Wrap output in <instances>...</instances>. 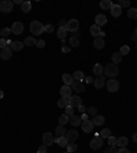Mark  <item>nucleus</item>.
I'll use <instances>...</instances> for the list:
<instances>
[{"label": "nucleus", "mask_w": 137, "mask_h": 153, "mask_svg": "<svg viewBox=\"0 0 137 153\" xmlns=\"http://www.w3.org/2000/svg\"><path fill=\"white\" fill-rule=\"evenodd\" d=\"M11 56H13V51H11V48H8V47L3 48L1 52H0V58L3 59V60H8Z\"/></svg>", "instance_id": "9b49d317"}, {"label": "nucleus", "mask_w": 137, "mask_h": 153, "mask_svg": "<svg viewBox=\"0 0 137 153\" xmlns=\"http://www.w3.org/2000/svg\"><path fill=\"white\" fill-rule=\"evenodd\" d=\"M14 8V3L11 0H3V1H0V11L1 13H10V11H13Z\"/></svg>", "instance_id": "7ed1b4c3"}, {"label": "nucleus", "mask_w": 137, "mask_h": 153, "mask_svg": "<svg viewBox=\"0 0 137 153\" xmlns=\"http://www.w3.org/2000/svg\"><path fill=\"white\" fill-rule=\"evenodd\" d=\"M67 100H68V105L73 107V108H78L82 104V100L80 99L78 96H71V97H68Z\"/></svg>", "instance_id": "6e6552de"}, {"label": "nucleus", "mask_w": 137, "mask_h": 153, "mask_svg": "<svg viewBox=\"0 0 137 153\" xmlns=\"http://www.w3.org/2000/svg\"><path fill=\"white\" fill-rule=\"evenodd\" d=\"M0 34H1V38L7 40V38L10 37V34H11V27H4V29H1Z\"/></svg>", "instance_id": "473e14b6"}, {"label": "nucleus", "mask_w": 137, "mask_h": 153, "mask_svg": "<svg viewBox=\"0 0 137 153\" xmlns=\"http://www.w3.org/2000/svg\"><path fill=\"white\" fill-rule=\"evenodd\" d=\"M118 66L114 63H108V64H106L104 66V75L106 76H110L111 79H114V76L118 75Z\"/></svg>", "instance_id": "f257e3e1"}, {"label": "nucleus", "mask_w": 137, "mask_h": 153, "mask_svg": "<svg viewBox=\"0 0 137 153\" xmlns=\"http://www.w3.org/2000/svg\"><path fill=\"white\" fill-rule=\"evenodd\" d=\"M73 78H74V81H80V82H82L84 79H85V74L82 71H75L73 74Z\"/></svg>", "instance_id": "c85d7f7f"}, {"label": "nucleus", "mask_w": 137, "mask_h": 153, "mask_svg": "<svg viewBox=\"0 0 137 153\" xmlns=\"http://www.w3.org/2000/svg\"><path fill=\"white\" fill-rule=\"evenodd\" d=\"M4 97V92L3 90H0V99H3Z\"/></svg>", "instance_id": "e2e57ef3"}, {"label": "nucleus", "mask_w": 137, "mask_h": 153, "mask_svg": "<svg viewBox=\"0 0 137 153\" xmlns=\"http://www.w3.org/2000/svg\"><path fill=\"white\" fill-rule=\"evenodd\" d=\"M62 51H63L64 54H67V52H70V47H66V45H63V48H62Z\"/></svg>", "instance_id": "6e6d98bb"}, {"label": "nucleus", "mask_w": 137, "mask_h": 153, "mask_svg": "<svg viewBox=\"0 0 137 153\" xmlns=\"http://www.w3.org/2000/svg\"><path fill=\"white\" fill-rule=\"evenodd\" d=\"M128 17L130 19H137V8H129Z\"/></svg>", "instance_id": "c9c22d12"}, {"label": "nucleus", "mask_w": 137, "mask_h": 153, "mask_svg": "<svg viewBox=\"0 0 137 153\" xmlns=\"http://www.w3.org/2000/svg\"><path fill=\"white\" fill-rule=\"evenodd\" d=\"M14 3H15V4H22L23 1H22V0H15V1H14Z\"/></svg>", "instance_id": "bf43d9fd"}, {"label": "nucleus", "mask_w": 137, "mask_h": 153, "mask_svg": "<svg viewBox=\"0 0 137 153\" xmlns=\"http://www.w3.org/2000/svg\"><path fill=\"white\" fill-rule=\"evenodd\" d=\"M95 22H96V25L100 27V26H103V25H106L107 23V18H106V15H103V14H97L95 17Z\"/></svg>", "instance_id": "2eb2a0df"}, {"label": "nucleus", "mask_w": 137, "mask_h": 153, "mask_svg": "<svg viewBox=\"0 0 137 153\" xmlns=\"http://www.w3.org/2000/svg\"><path fill=\"white\" fill-rule=\"evenodd\" d=\"M111 7H113V1L111 0H103L100 3L101 10H111Z\"/></svg>", "instance_id": "c756f323"}, {"label": "nucleus", "mask_w": 137, "mask_h": 153, "mask_svg": "<svg viewBox=\"0 0 137 153\" xmlns=\"http://www.w3.org/2000/svg\"><path fill=\"white\" fill-rule=\"evenodd\" d=\"M81 127H82V131H84V133L89 134V133H92V131H93V127H95V124L92 123L91 119H88V120H84V122H82Z\"/></svg>", "instance_id": "0eeeda50"}, {"label": "nucleus", "mask_w": 137, "mask_h": 153, "mask_svg": "<svg viewBox=\"0 0 137 153\" xmlns=\"http://www.w3.org/2000/svg\"><path fill=\"white\" fill-rule=\"evenodd\" d=\"M93 83H95L96 89H101L103 86H106V78H104V76H97Z\"/></svg>", "instance_id": "6ab92c4d"}, {"label": "nucleus", "mask_w": 137, "mask_h": 153, "mask_svg": "<svg viewBox=\"0 0 137 153\" xmlns=\"http://www.w3.org/2000/svg\"><path fill=\"white\" fill-rule=\"evenodd\" d=\"M113 63L114 64H119L121 62H122V55L119 54V52H115V54H113Z\"/></svg>", "instance_id": "2f4dec72"}, {"label": "nucleus", "mask_w": 137, "mask_h": 153, "mask_svg": "<svg viewBox=\"0 0 137 153\" xmlns=\"http://www.w3.org/2000/svg\"><path fill=\"white\" fill-rule=\"evenodd\" d=\"M66 29H67L68 32H71V33L77 32L78 29H80V22H78L77 19H70V21L67 22V26H66Z\"/></svg>", "instance_id": "423d86ee"}, {"label": "nucleus", "mask_w": 137, "mask_h": 153, "mask_svg": "<svg viewBox=\"0 0 137 153\" xmlns=\"http://www.w3.org/2000/svg\"><path fill=\"white\" fill-rule=\"evenodd\" d=\"M87 115L88 116H95V115H97V109L95 107H89V108H87Z\"/></svg>", "instance_id": "58836bf2"}, {"label": "nucleus", "mask_w": 137, "mask_h": 153, "mask_svg": "<svg viewBox=\"0 0 137 153\" xmlns=\"http://www.w3.org/2000/svg\"><path fill=\"white\" fill-rule=\"evenodd\" d=\"M110 135H111V130H110V129H104V130H101V133H100L101 138H108Z\"/></svg>", "instance_id": "37998d69"}, {"label": "nucleus", "mask_w": 137, "mask_h": 153, "mask_svg": "<svg viewBox=\"0 0 137 153\" xmlns=\"http://www.w3.org/2000/svg\"><path fill=\"white\" fill-rule=\"evenodd\" d=\"M30 10H32V3L30 1H23L21 4V11L22 13H29Z\"/></svg>", "instance_id": "bb28decb"}, {"label": "nucleus", "mask_w": 137, "mask_h": 153, "mask_svg": "<svg viewBox=\"0 0 137 153\" xmlns=\"http://www.w3.org/2000/svg\"><path fill=\"white\" fill-rule=\"evenodd\" d=\"M68 122V116L67 115H60L59 116V126H64V124H66V123H67Z\"/></svg>", "instance_id": "4c0bfd02"}, {"label": "nucleus", "mask_w": 137, "mask_h": 153, "mask_svg": "<svg viewBox=\"0 0 137 153\" xmlns=\"http://www.w3.org/2000/svg\"><path fill=\"white\" fill-rule=\"evenodd\" d=\"M62 79H63L64 85H67V86H71V85H73V82H74L73 75H70V74H67V72L62 75Z\"/></svg>", "instance_id": "412c9836"}, {"label": "nucleus", "mask_w": 137, "mask_h": 153, "mask_svg": "<svg viewBox=\"0 0 137 153\" xmlns=\"http://www.w3.org/2000/svg\"><path fill=\"white\" fill-rule=\"evenodd\" d=\"M81 36V33H80V30H77V32L73 33V37H75V38H78V37Z\"/></svg>", "instance_id": "13d9d810"}, {"label": "nucleus", "mask_w": 137, "mask_h": 153, "mask_svg": "<svg viewBox=\"0 0 137 153\" xmlns=\"http://www.w3.org/2000/svg\"><path fill=\"white\" fill-rule=\"evenodd\" d=\"M64 153H68V152H64Z\"/></svg>", "instance_id": "338daca9"}, {"label": "nucleus", "mask_w": 137, "mask_h": 153, "mask_svg": "<svg viewBox=\"0 0 137 153\" xmlns=\"http://www.w3.org/2000/svg\"><path fill=\"white\" fill-rule=\"evenodd\" d=\"M66 138H67L68 142H74V141L78 138V131L77 130H67L66 131V135H64Z\"/></svg>", "instance_id": "9d476101"}, {"label": "nucleus", "mask_w": 137, "mask_h": 153, "mask_svg": "<svg viewBox=\"0 0 137 153\" xmlns=\"http://www.w3.org/2000/svg\"><path fill=\"white\" fill-rule=\"evenodd\" d=\"M136 34H137V27H136Z\"/></svg>", "instance_id": "0e129e2a"}, {"label": "nucleus", "mask_w": 137, "mask_h": 153, "mask_svg": "<svg viewBox=\"0 0 137 153\" xmlns=\"http://www.w3.org/2000/svg\"><path fill=\"white\" fill-rule=\"evenodd\" d=\"M29 29H30V33H32V34L38 36V34H41V33L44 32V25L41 22H38V21H33V22H30Z\"/></svg>", "instance_id": "f03ea898"}, {"label": "nucleus", "mask_w": 137, "mask_h": 153, "mask_svg": "<svg viewBox=\"0 0 137 153\" xmlns=\"http://www.w3.org/2000/svg\"><path fill=\"white\" fill-rule=\"evenodd\" d=\"M119 7H130V1L129 0H119Z\"/></svg>", "instance_id": "a18cd8bd"}, {"label": "nucleus", "mask_w": 137, "mask_h": 153, "mask_svg": "<svg viewBox=\"0 0 137 153\" xmlns=\"http://www.w3.org/2000/svg\"><path fill=\"white\" fill-rule=\"evenodd\" d=\"M70 88H73L75 92H78V93H82V92H85V86H84V83L80 81H74L73 85L70 86Z\"/></svg>", "instance_id": "a211bd4d"}, {"label": "nucleus", "mask_w": 137, "mask_h": 153, "mask_svg": "<svg viewBox=\"0 0 137 153\" xmlns=\"http://www.w3.org/2000/svg\"><path fill=\"white\" fill-rule=\"evenodd\" d=\"M110 13H111V15H113L114 18H118L119 15L122 14V8L119 7V4H113V7H111V10H110Z\"/></svg>", "instance_id": "dca6fc26"}, {"label": "nucleus", "mask_w": 137, "mask_h": 153, "mask_svg": "<svg viewBox=\"0 0 137 153\" xmlns=\"http://www.w3.org/2000/svg\"><path fill=\"white\" fill-rule=\"evenodd\" d=\"M117 153H130V152L126 148H119V150H117Z\"/></svg>", "instance_id": "5fc2aeb1"}, {"label": "nucleus", "mask_w": 137, "mask_h": 153, "mask_svg": "<svg viewBox=\"0 0 137 153\" xmlns=\"http://www.w3.org/2000/svg\"><path fill=\"white\" fill-rule=\"evenodd\" d=\"M84 81L87 82V83H93V82H95V79H93L92 76H87V78H85Z\"/></svg>", "instance_id": "864d4df0"}, {"label": "nucleus", "mask_w": 137, "mask_h": 153, "mask_svg": "<svg viewBox=\"0 0 137 153\" xmlns=\"http://www.w3.org/2000/svg\"><path fill=\"white\" fill-rule=\"evenodd\" d=\"M133 141H134V142H137V133H136V134H133Z\"/></svg>", "instance_id": "680f3d73"}, {"label": "nucleus", "mask_w": 137, "mask_h": 153, "mask_svg": "<svg viewBox=\"0 0 137 153\" xmlns=\"http://www.w3.org/2000/svg\"><path fill=\"white\" fill-rule=\"evenodd\" d=\"M104 38H101V37H96L95 40H93V47H95L96 49H103L104 48Z\"/></svg>", "instance_id": "f3484780"}, {"label": "nucleus", "mask_w": 137, "mask_h": 153, "mask_svg": "<svg viewBox=\"0 0 137 153\" xmlns=\"http://www.w3.org/2000/svg\"><path fill=\"white\" fill-rule=\"evenodd\" d=\"M23 45L25 44H23L22 41H13L11 45H10V48H11V51H22Z\"/></svg>", "instance_id": "aec40b11"}, {"label": "nucleus", "mask_w": 137, "mask_h": 153, "mask_svg": "<svg viewBox=\"0 0 137 153\" xmlns=\"http://www.w3.org/2000/svg\"><path fill=\"white\" fill-rule=\"evenodd\" d=\"M67 33H68V30L66 27H59L58 29V37H59L60 40H64V37L67 36Z\"/></svg>", "instance_id": "7c9ffc66"}, {"label": "nucleus", "mask_w": 137, "mask_h": 153, "mask_svg": "<svg viewBox=\"0 0 137 153\" xmlns=\"http://www.w3.org/2000/svg\"><path fill=\"white\" fill-rule=\"evenodd\" d=\"M128 138L126 137H119L117 138V145H118L119 148H126V145H128Z\"/></svg>", "instance_id": "a878e982"}, {"label": "nucleus", "mask_w": 137, "mask_h": 153, "mask_svg": "<svg viewBox=\"0 0 137 153\" xmlns=\"http://www.w3.org/2000/svg\"><path fill=\"white\" fill-rule=\"evenodd\" d=\"M104 153H117V149H115V146H111V145H110L108 148L104 149Z\"/></svg>", "instance_id": "de8ad7c7"}, {"label": "nucleus", "mask_w": 137, "mask_h": 153, "mask_svg": "<svg viewBox=\"0 0 137 153\" xmlns=\"http://www.w3.org/2000/svg\"><path fill=\"white\" fill-rule=\"evenodd\" d=\"M106 86H107V90L110 93H115L119 89V82L114 78V79H110V81L106 82Z\"/></svg>", "instance_id": "20e7f679"}, {"label": "nucleus", "mask_w": 137, "mask_h": 153, "mask_svg": "<svg viewBox=\"0 0 137 153\" xmlns=\"http://www.w3.org/2000/svg\"><path fill=\"white\" fill-rule=\"evenodd\" d=\"M60 96L63 97V99H68V97H71V88L67 85H64L60 88Z\"/></svg>", "instance_id": "f8f14e48"}, {"label": "nucleus", "mask_w": 137, "mask_h": 153, "mask_svg": "<svg viewBox=\"0 0 137 153\" xmlns=\"http://www.w3.org/2000/svg\"><path fill=\"white\" fill-rule=\"evenodd\" d=\"M11 33H14V34H22L23 23L22 22H14L13 26H11Z\"/></svg>", "instance_id": "1a4fd4ad"}, {"label": "nucleus", "mask_w": 137, "mask_h": 153, "mask_svg": "<svg viewBox=\"0 0 137 153\" xmlns=\"http://www.w3.org/2000/svg\"><path fill=\"white\" fill-rule=\"evenodd\" d=\"M36 47H37V48H44V47H45V42H44V40H38V41H37Z\"/></svg>", "instance_id": "09e8293b"}, {"label": "nucleus", "mask_w": 137, "mask_h": 153, "mask_svg": "<svg viewBox=\"0 0 137 153\" xmlns=\"http://www.w3.org/2000/svg\"><path fill=\"white\" fill-rule=\"evenodd\" d=\"M78 111H80L81 113H85V112H87V107H85L84 104H81V105L78 107Z\"/></svg>", "instance_id": "603ef678"}, {"label": "nucleus", "mask_w": 137, "mask_h": 153, "mask_svg": "<svg viewBox=\"0 0 137 153\" xmlns=\"http://www.w3.org/2000/svg\"><path fill=\"white\" fill-rule=\"evenodd\" d=\"M100 33H101V29H100V27L97 26L96 23H95V25H92V26H91V34H92V36L96 38V37L100 36Z\"/></svg>", "instance_id": "b1692460"}, {"label": "nucleus", "mask_w": 137, "mask_h": 153, "mask_svg": "<svg viewBox=\"0 0 137 153\" xmlns=\"http://www.w3.org/2000/svg\"><path fill=\"white\" fill-rule=\"evenodd\" d=\"M132 38H133V40H136V41H137V34H136V33H133V34H132Z\"/></svg>", "instance_id": "052dcab7"}, {"label": "nucleus", "mask_w": 137, "mask_h": 153, "mask_svg": "<svg viewBox=\"0 0 137 153\" xmlns=\"http://www.w3.org/2000/svg\"><path fill=\"white\" fill-rule=\"evenodd\" d=\"M36 42H37V41L34 40L33 37H26V38H25V42H23V44L26 45V47H33V45H36Z\"/></svg>", "instance_id": "72a5a7b5"}, {"label": "nucleus", "mask_w": 137, "mask_h": 153, "mask_svg": "<svg viewBox=\"0 0 137 153\" xmlns=\"http://www.w3.org/2000/svg\"><path fill=\"white\" fill-rule=\"evenodd\" d=\"M104 116H101V115H95L93 116V120H92V123L95 124V126H101L103 123H104Z\"/></svg>", "instance_id": "5701e85b"}, {"label": "nucleus", "mask_w": 137, "mask_h": 153, "mask_svg": "<svg viewBox=\"0 0 137 153\" xmlns=\"http://www.w3.org/2000/svg\"><path fill=\"white\" fill-rule=\"evenodd\" d=\"M136 49H137V44H136Z\"/></svg>", "instance_id": "69168bd1"}, {"label": "nucleus", "mask_w": 137, "mask_h": 153, "mask_svg": "<svg viewBox=\"0 0 137 153\" xmlns=\"http://www.w3.org/2000/svg\"><path fill=\"white\" fill-rule=\"evenodd\" d=\"M54 30H55V26L52 23H48V25L44 26V32L45 33H54Z\"/></svg>", "instance_id": "79ce46f5"}, {"label": "nucleus", "mask_w": 137, "mask_h": 153, "mask_svg": "<svg viewBox=\"0 0 137 153\" xmlns=\"http://www.w3.org/2000/svg\"><path fill=\"white\" fill-rule=\"evenodd\" d=\"M70 45H71V47H74V48H75V47H78V45H80V38L71 37V38H70Z\"/></svg>", "instance_id": "c03bdc74"}, {"label": "nucleus", "mask_w": 137, "mask_h": 153, "mask_svg": "<svg viewBox=\"0 0 137 153\" xmlns=\"http://www.w3.org/2000/svg\"><path fill=\"white\" fill-rule=\"evenodd\" d=\"M54 144V137L51 133H45V134L43 135V145H45V146H50V145Z\"/></svg>", "instance_id": "ddd939ff"}, {"label": "nucleus", "mask_w": 137, "mask_h": 153, "mask_svg": "<svg viewBox=\"0 0 137 153\" xmlns=\"http://www.w3.org/2000/svg\"><path fill=\"white\" fill-rule=\"evenodd\" d=\"M93 74H95L96 76H103L104 75V67H103L100 63H96L95 66H93Z\"/></svg>", "instance_id": "4468645a"}, {"label": "nucleus", "mask_w": 137, "mask_h": 153, "mask_svg": "<svg viewBox=\"0 0 137 153\" xmlns=\"http://www.w3.org/2000/svg\"><path fill=\"white\" fill-rule=\"evenodd\" d=\"M7 47V40H4V38H0V48L3 49V48H6Z\"/></svg>", "instance_id": "8fccbe9b"}, {"label": "nucleus", "mask_w": 137, "mask_h": 153, "mask_svg": "<svg viewBox=\"0 0 137 153\" xmlns=\"http://www.w3.org/2000/svg\"><path fill=\"white\" fill-rule=\"evenodd\" d=\"M66 129H64V126H58L56 127V130H55V133H56V137L58 138H60V137H64L66 135Z\"/></svg>", "instance_id": "cd10ccee"}, {"label": "nucleus", "mask_w": 137, "mask_h": 153, "mask_svg": "<svg viewBox=\"0 0 137 153\" xmlns=\"http://www.w3.org/2000/svg\"><path fill=\"white\" fill-rule=\"evenodd\" d=\"M67 105H68V100L67 99H63V97H62V99L58 100V107H59V108H66Z\"/></svg>", "instance_id": "f704fd0d"}, {"label": "nucleus", "mask_w": 137, "mask_h": 153, "mask_svg": "<svg viewBox=\"0 0 137 153\" xmlns=\"http://www.w3.org/2000/svg\"><path fill=\"white\" fill-rule=\"evenodd\" d=\"M66 149H67L68 153L75 152V150H77V145H75V142H68L67 146H66Z\"/></svg>", "instance_id": "e433bc0d"}, {"label": "nucleus", "mask_w": 137, "mask_h": 153, "mask_svg": "<svg viewBox=\"0 0 137 153\" xmlns=\"http://www.w3.org/2000/svg\"><path fill=\"white\" fill-rule=\"evenodd\" d=\"M37 153H47V146L45 145H41L40 148H38V150H37Z\"/></svg>", "instance_id": "3c124183"}, {"label": "nucleus", "mask_w": 137, "mask_h": 153, "mask_svg": "<svg viewBox=\"0 0 137 153\" xmlns=\"http://www.w3.org/2000/svg\"><path fill=\"white\" fill-rule=\"evenodd\" d=\"M101 145H103V138H101L100 135H96L95 138H93V140L89 142V146H91V149H93V150L100 149Z\"/></svg>", "instance_id": "39448f33"}, {"label": "nucleus", "mask_w": 137, "mask_h": 153, "mask_svg": "<svg viewBox=\"0 0 137 153\" xmlns=\"http://www.w3.org/2000/svg\"><path fill=\"white\" fill-rule=\"evenodd\" d=\"M129 52H130V48H129L128 45H122V47H121L119 54L122 55V56H125V55H129Z\"/></svg>", "instance_id": "ea45409f"}, {"label": "nucleus", "mask_w": 137, "mask_h": 153, "mask_svg": "<svg viewBox=\"0 0 137 153\" xmlns=\"http://www.w3.org/2000/svg\"><path fill=\"white\" fill-rule=\"evenodd\" d=\"M64 115H67L68 118L71 116V115H74V108H73V107H70V105H67V107L64 108Z\"/></svg>", "instance_id": "a19ab883"}, {"label": "nucleus", "mask_w": 137, "mask_h": 153, "mask_svg": "<svg viewBox=\"0 0 137 153\" xmlns=\"http://www.w3.org/2000/svg\"><path fill=\"white\" fill-rule=\"evenodd\" d=\"M68 123L71 124V126H80V123H81V118L77 116V115H71V116L68 118Z\"/></svg>", "instance_id": "4be33fe9"}, {"label": "nucleus", "mask_w": 137, "mask_h": 153, "mask_svg": "<svg viewBox=\"0 0 137 153\" xmlns=\"http://www.w3.org/2000/svg\"><path fill=\"white\" fill-rule=\"evenodd\" d=\"M54 142H56V144L59 145L60 148H66L68 144V141L66 137H60V138H56V140H54Z\"/></svg>", "instance_id": "393cba45"}, {"label": "nucleus", "mask_w": 137, "mask_h": 153, "mask_svg": "<svg viewBox=\"0 0 137 153\" xmlns=\"http://www.w3.org/2000/svg\"><path fill=\"white\" fill-rule=\"evenodd\" d=\"M107 140H108V144L111 145V146H115V145H117V138H115V137H113V135H110Z\"/></svg>", "instance_id": "49530a36"}, {"label": "nucleus", "mask_w": 137, "mask_h": 153, "mask_svg": "<svg viewBox=\"0 0 137 153\" xmlns=\"http://www.w3.org/2000/svg\"><path fill=\"white\" fill-rule=\"evenodd\" d=\"M88 119H89V116H88L87 113H82V116H81V120L84 122V120H88Z\"/></svg>", "instance_id": "4d7b16f0"}]
</instances>
